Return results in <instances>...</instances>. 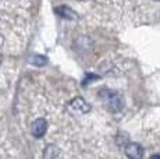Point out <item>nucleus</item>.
<instances>
[{
    "instance_id": "f257e3e1",
    "label": "nucleus",
    "mask_w": 160,
    "mask_h": 159,
    "mask_svg": "<svg viewBox=\"0 0 160 159\" xmlns=\"http://www.w3.org/2000/svg\"><path fill=\"white\" fill-rule=\"evenodd\" d=\"M100 96H102V99L104 100V103H106L107 109L112 110L113 113L120 112L122 109V106H124V100H122L121 95H120L118 92H116V91L103 90L102 92H100Z\"/></svg>"
},
{
    "instance_id": "6e6552de",
    "label": "nucleus",
    "mask_w": 160,
    "mask_h": 159,
    "mask_svg": "<svg viewBox=\"0 0 160 159\" xmlns=\"http://www.w3.org/2000/svg\"><path fill=\"white\" fill-rule=\"evenodd\" d=\"M150 159H160V155H153Z\"/></svg>"
},
{
    "instance_id": "39448f33",
    "label": "nucleus",
    "mask_w": 160,
    "mask_h": 159,
    "mask_svg": "<svg viewBox=\"0 0 160 159\" xmlns=\"http://www.w3.org/2000/svg\"><path fill=\"white\" fill-rule=\"evenodd\" d=\"M56 13L60 14L61 17L67 18V20H74V18H77V14L74 13L70 7H67V6H60V7H57Z\"/></svg>"
},
{
    "instance_id": "20e7f679",
    "label": "nucleus",
    "mask_w": 160,
    "mask_h": 159,
    "mask_svg": "<svg viewBox=\"0 0 160 159\" xmlns=\"http://www.w3.org/2000/svg\"><path fill=\"white\" fill-rule=\"evenodd\" d=\"M70 108L72 109L74 112H78V113H88L91 110V105L88 102H85L81 96H77L70 102Z\"/></svg>"
},
{
    "instance_id": "0eeeda50",
    "label": "nucleus",
    "mask_w": 160,
    "mask_h": 159,
    "mask_svg": "<svg viewBox=\"0 0 160 159\" xmlns=\"http://www.w3.org/2000/svg\"><path fill=\"white\" fill-rule=\"evenodd\" d=\"M3 44H4V38H3V35H0V48L3 46Z\"/></svg>"
},
{
    "instance_id": "7ed1b4c3",
    "label": "nucleus",
    "mask_w": 160,
    "mask_h": 159,
    "mask_svg": "<svg viewBox=\"0 0 160 159\" xmlns=\"http://www.w3.org/2000/svg\"><path fill=\"white\" fill-rule=\"evenodd\" d=\"M124 152L130 159H142V156H143L142 146L137 142H128L127 145H125Z\"/></svg>"
},
{
    "instance_id": "423d86ee",
    "label": "nucleus",
    "mask_w": 160,
    "mask_h": 159,
    "mask_svg": "<svg viewBox=\"0 0 160 159\" xmlns=\"http://www.w3.org/2000/svg\"><path fill=\"white\" fill-rule=\"evenodd\" d=\"M29 63L33 64V66H45L46 63H48V59H46L45 56H42V54H33V56L29 57Z\"/></svg>"
},
{
    "instance_id": "f03ea898",
    "label": "nucleus",
    "mask_w": 160,
    "mask_h": 159,
    "mask_svg": "<svg viewBox=\"0 0 160 159\" xmlns=\"http://www.w3.org/2000/svg\"><path fill=\"white\" fill-rule=\"evenodd\" d=\"M46 131H48V121L45 119H36L32 123V126H31V133L36 138L43 137L46 134Z\"/></svg>"
}]
</instances>
